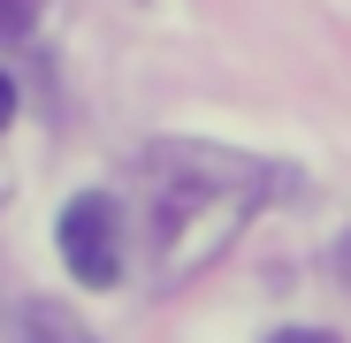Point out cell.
Segmentation results:
<instances>
[{
    "label": "cell",
    "mask_w": 351,
    "mask_h": 343,
    "mask_svg": "<svg viewBox=\"0 0 351 343\" xmlns=\"http://www.w3.org/2000/svg\"><path fill=\"white\" fill-rule=\"evenodd\" d=\"M138 191H145L153 275L160 282H184L191 267H206L267 206L275 168H260L245 153H221V145H153L138 160Z\"/></svg>",
    "instance_id": "obj_1"
},
{
    "label": "cell",
    "mask_w": 351,
    "mask_h": 343,
    "mask_svg": "<svg viewBox=\"0 0 351 343\" xmlns=\"http://www.w3.org/2000/svg\"><path fill=\"white\" fill-rule=\"evenodd\" d=\"M336 275H343V282H351V237H343V252H336Z\"/></svg>",
    "instance_id": "obj_7"
},
{
    "label": "cell",
    "mask_w": 351,
    "mask_h": 343,
    "mask_svg": "<svg viewBox=\"0 0 351 343\" xmlns=\"http://www.w3.org/2000/svg\"><path fill=\"white\" fill-rule=\"evenodd\" d=\"M62 267L77 282H92V290L123 282V206L107 191H84L62 206Z\"/></svg>",
    "instance_id": "obj_2"
},
{
    "label": "cell",
    "mask_w": 351,
    "mask_h": 343,
    "mask_svg": "<svg viewBox=\"0 0 351 343\" xmlns=\"http://www.w3.org/2000/svg\"><path fill=\"white\" fill-rule=\"evenodd\" d=\"M31 16H38L31 0H0V38H23V31H31Z\"/></svg>",
    "instance_id": "obj_4"
},
{
    "label": "cell",
    "mask_w": 351,
    "mask_h": 343,
    "mask_svg": "<svg viewBox=\"0 0 351 343\" xmlns=\"http://www.w3.org/2000/svg\"><path fill=\"white\" fill-rule=\"evenodd\" d=\"M8 114H16V84L0 77V130H8Z\"/></svg>",
    "instance_id": "obj_6"
},
{
    "label": "cell",
    "mask_w": 351,
    "mask_h": 343,
    "mask_svg": "<svg viewBox=\"0 0 351 343\" xmlns=\"http://www.w3.org/2000/svg\"><path fill=\"white\" fill-rule=\"evenodd\" d=\"M16 343H92V335H84L62 305H31V313H23V328H16Z\"/></svg>",
    "instance_id": "obj_3"
},
{
    "label": "cell",
    "mask_w": 351,
    "mask_h": 343,
    "mask_svg": "<svg viewBox=\"0 0 351 343\" xmlns=\"http://www.w3.org/2000/svg\"><path fill=\"white\" fill-rule=\"evenodd\" d=\"M275 343H336V335H321V328H282Z\"/></svg>",
    "instance_id": "obj_5"
}]
</instances>
